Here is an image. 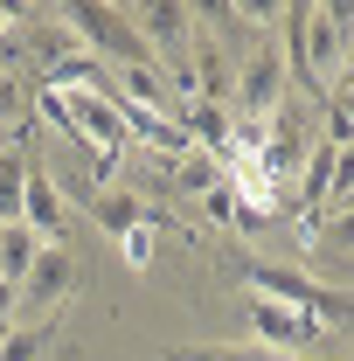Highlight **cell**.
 I'll return each instance as SVG.
<instances>
[{
    "label": "cell",
    "instance_id": "1",
    "mask_svg": "<svg viewBox=\"0 0 354 361\" xmlns=\"http://www.w3.org/2000/svg\"><path fill=\"white\" fill-rule=\"evenodd\" d=\"M278 42H285V70H292V84L312 90V97H326V84H334V70H341V56H348V42H354V7H341V0L285 7Z\"/></svg>",
    "mask_w": 354,
    "mask_h": 361
},
{
    "label": "cell",
    "instance_id": "2",
    "mask_svg": "<svg viewBox=\"0 0 354 361\" xmlns=\"http://www.w3.org/2000/svg\"><path fill=\"white\" fill-rule=\"evenodd\" d=\"M243 285L257 299H278L292 313H312L319 326H354V292H341V285H326V278H312L299 264H243Z\"/></svg>",
    "mask_w": 354,
    "mask_h": 361
},
{
    "label": "cell",
    "instance_id": "3",
    "mask_svg": "<svg viewBox=\"0 0 354 361\" xmlns=\"http://www.w3.org/2000/svg\"><path fill=\"white\" fill-rule=\"evenodd\" d=\"M285 90H292V70H285V42H278V28L271 35H250V49L236 56V118H271L278 104H285Z\"/></svg>",
    "mask_w": 354,
    "mask_h": 361
},
{
    "label": "cell",
    "instance_id": "4",
    "mask_svg": "<svg viewBox=\"0 0 354 361\" xmlns=\"http://www.w3.org/2000/svg\"><path fill=\"white\" fill-rule=\"evenodd\" d=\"M126 21H133L139 49L160 63V77H181L188 42H195V7H181V0H139V7H126Z\"/></svg>",
    "mask_w": 354,
    "mask_h": 361
},
{
    "label": "cell",
    "instance_id": "5",
    "mask_svg": "<svg viewBox=\"0 0 354 361\" xmlns=\"http://www.w3.org/2000/svg\"><path fill=\"white\" fill-rule=\"evenodd\" d=\"M70 292H77V257H70L63 243H42V257H35L28 278H21V319H14V326H42V319H56Z\"/></svg>",
    "mask_w": 354,
    "mask_h": 361
},
{
    "label": "cell",
    "instance_id": "6",
    "mask_svg": "<svg viewBox=\"0 0 354 361\" xmlns=\"http://www.w3.org/2000/svg\"><path fill=\"white\" fill-rule=\"evenodd\" d=\"M243 326L257 334L264 355H312V348H326V334H334V326H319L312 313H292V306H278V299H250V306H243Z\"/></svg>",
    "mask_w": 354,
    "mask_h": 361
},
{
    "label": "cell",
    "instance_id": "7",
    "mask_svg": "<svg viewBox=\"0 0 354 361\" xmlns=\"http://www.w3.org/2000/svg\"><path fill=\"white\" fill-rule=\"evenodd\" d=\"M90 216H97V229H111L118 243H126L133 229H160L153 202H146L139 188H97V195H90Z\"/></svg>",
    "mask_w": 354,
    "mask_h": 361
},
{
    "label": "cell",
    "instance_id": "8",
    "mask_svg": "<svg viewBox=\"0 0 354 361\" xmlns=\"http://www.w3.org/2000/svg\"><path fill=\"white\" fill-rule=\"evenodd\" d=\"M21 223L35 229L42 243H63V229H70V216H63V188H56V174H42V167H28V195H21Z\"/></svg>",
    "mask_w": 354,
    "mask_h": 361
},
{
    "label": "cell",
    "instance_id": "9",
    "mask_svg": "<svg viewBox=\"0 0 354 361\" xmlns=\"http://www.w3.org/2000/svg\"><path fill=\"white\" fill-rule=\"evenodd\" d=\"M334 167H341V153H334L326 139H312V146H306V167H299V188H292L306 216H326V195H334Z\"/></svg>",
    "mask_w": 354,
    "mask_h": 361
},
{
    "label": "cell",
    "instance_id": "10",
    "mask_svg": "<svg viewBox=\"0 0 354 361\" xmlns=\"http://www.w3.org/2000/svg\"><path fill=\"white\" fill-rule=\"evenodd\" d=\"M28 153L21 146H0V229L7 223H21V195H28Z\"/></svg>",
    "mask_w": 354,
    "mask_h": 361
},
{
    "label": "cell",
    "instance_id": "11",
    "mask_svg": "<svg viewBox=\"0 0 354 361\" xmlns=\"http://www.w3.org/2000/svg\"><path fill=\"white\" fill-rule=\"evenodd\" d=\"M35 257H42V236H35L28 223H7V229H0V278H14V285H21Z\"/></svg>",
    "mask_w": 354,
    "mask_h": 361
},
{
    "label": "cell",
    "instance_id": "12",
    "mask_svg": "<svg viewBox=\"0 0 354 361\" xmlns=\"http://www.w3.org/2000/svg\"><path fill=\"white\" fill-rule=\"evenodd\" d=\"M167 361H354V355H264V348H167Z\"/></svg>",
    "mask_w": 354,
    "mask_h": 361
},
{
    "label": "cell",
    "instance_id": "13",
    "mask_svg": "<svg viewBox=\"0 0 354 361\" xmlns=\"http://www.w3.org/2000/svg\"><path fill=\"white\" fill-rule=\"evenodd\" d=\"M49 341H56V326H7V334H0V361H42L49 355Z\"/></svg>",
    "mask_w": 354,
    "mask_h": 361
},
{
    "label": "cell",
    "instance_id": "14",
    "mask_svg": "<svg viewBox=\"0 0 354 361\" xmlns=\"http://www.w3.org/2000/svg\"><path fill=\"white\" fill-rule=\"evenodd\" d=\"M35 111H28V97H21V77H7L0 70V133H21Z\"/></svg>",
    "mask_w": 354,
    "mask_h": 361
},
{
    "label": "cell",
    "instance_id": "15",
    "mask_svg": "<svg viewBox=\"0 0 354 361\" xmlns=\"http://www.w3.org/2000/svg\"><path fill=\"white\" fill-rule=\"evenodd\" d=\"M118 257H126L133 271H146V264H153V229H133V236L118 243Z\"/></svg>",
    "mask_w": 354,
    "mask_h": 361
},
{
    "label": "cell",
    "instance_id": "16",
    "mask_svg": "<svg viewBox=\"0 0 354 361\" xmlns=\"http://www.w3.org/2000/svg\"><path fill=\"white\" fill-rule=\"evenodd\" d=\"M202 209H209L216 223H236V195H229V180H222V188H209V195H202Z\"/></svg>",
    "mask_w": 354,
    "mask_h": 361
},
{
    "label": "cell",
    "instance_id": "17",
    "mask_svg": "<svg viewBox=\"0 0 354 361\" xmlns=\"http://www.w3.org/2000/svg\"><path fill=\"white\" fill-rule=\"evenodd\" d=\"M14 319H21V285L0 278V326H14Z\"/></svg>",
    "mask_w": 354,
    "mask_h": 361
},
{
    "label": "cell",
    "instance_id": "18",
    "mask_svg": "<svg viewBox=\"0 0 354 361\" xmlns=\"http://www.w3.org/2000/svg\"><path fill=\"white\" fill-rule=\"evenodd\" d=\"M0 334H7V326H0Z\"/></svg>",
    "mask_w": 354,
    "mask_h": 361
}]
</instances>
